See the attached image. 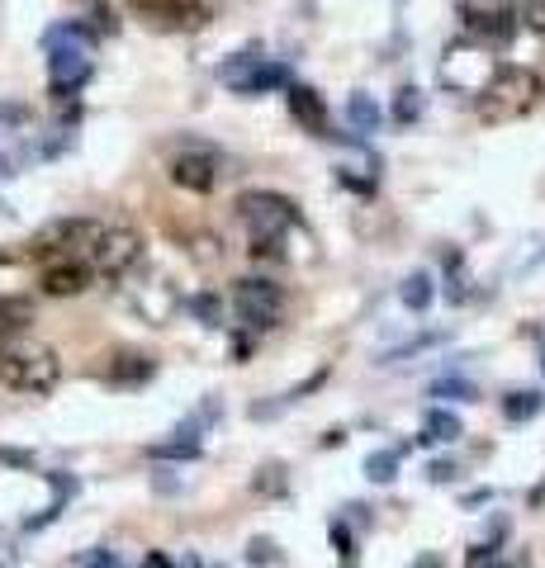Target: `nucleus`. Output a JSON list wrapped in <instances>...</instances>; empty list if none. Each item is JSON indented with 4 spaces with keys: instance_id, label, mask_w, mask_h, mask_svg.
Masks as SVG:
<instances>
[{
    "instance_id": "obj_37",
    "label": "nucleus",
    "mask_w": 545,
    "mask_h": 568,
    "mask_svg": "<svg viewBox=\"0 0 545 568\" xmlns=\"http://www.w3.org/2000/svg\"><path fill=\"white\" fill-rule=\"evenodd\" d=\"M498 568H512V564H498Z\"/></svg>"
},
{
    "instance_id": "obj_3",
    "label": "nucleus",
    "mask_w": 545,
    "mask_h": 568,
    "mask_svg": "<svg viewBox=\"0 0 545 568\" xmlns=\"http://www.w3.org/2000/svg\"><path fill=\"white\" fill-rule=\"evenodd\" d=\"M237 218L247 223L252 242H285L290 228H299V204L275 190H247L237 195Z\"/></svg>"
},
{
    "instance_id": "obj_22",
    "label": "nucleus",
    "mask_w": 545,
    "mask_h": 568,
    "mask_svg": "<svg viewBox=\"0 0 545 568\" xmlns=\"http://www.w3.org/2000/svg\"><path fill=\"white\" fill-rule=\"evenodd\" d=\"M346 119H351V128H356V133H375L384 114H380V105H375L370 95H351V105H346Z\"/></svg>"
},
{
    "instance_id": "obj_21",
    "label": "nucleus",
    "mask_w": 545,
    "mask_h": 568,
    "mask_svg": "<svg viewBox=\"0 0 545 568\" xmlns=\"http://www.w3.org/2000/svg\"><path fill=\"white\" fill-rule=\"evenodd\" d=\"M446 337H451V332H422V337L403 341V346H394V351H384V355H380V365H399V360H413V355H422V351H432V346H441Z\"/></svg>"
},
{
    "instance_id": "obj_12",
    "label": "nucleus",
    "mask_w": 545,
    "mask_h": 568,
    "mask_svg": "<svg viewBox=\"0 0 545 568\" xmlns=\"http://www.w3.org/2000/svg\"><path fill=\"white\" fill-rule=\"evenodd\" d=\"M91 284H95V270L86 266L81 256H72V261H48L43 275H38V289H43L48 299H72V294L91 289Z\"/></svg>"
},
{
    "instance_id": "obj_9",
    "label": "nucleus",
    "mask_w": 545,
    "mask_h": 568,
    "mask_svg": "<svg viewBox=\"0 0 545 568\" xmlns=\"http://www.w3.org/2000/svg\"><path fill=\"white\" fill-rule=\"evenodd\" d=\"M223 81L237 90V95H266V90L290 86V67L280 62H261L252 53H237L228 67H223Z\"/></svg>"
},
{
    "instance_id": "obj_26",
    "label": "nucleus",
    "mask_w": 545,
    "mask_h": 568,
    "mask_svg": "<svg viewBox=\"0 0 545 568\" xmlns=\"http://www.w3.org/2000/svg\"><path fill=\"white\" fill-rule=\"evenodd\" d=\"M432 398H455V403H474L479 389H474L470 379H436L432 384Z\"/></svg>"
},
{
    "instance_id": "obj_35",
    "label": "nucleus",
    "mask_w": 545,
    "mask_h": 568,
    "mask_svg": "<svg viewBox=\"0 0 545 568\" xmlns=\"http://www.w3.org/2000/svg\"><path fill=\"white\" fill-rule=\"evenodd\" d=\"M143 568H171V559H166V554H147Z\"/></svg>"
},
{
    "instance_id": "obj_33",
    "label": "nucleus",
    "mask_w": 545,
    "mask_h": 568,
    "mask_svg": "<svg viewBox=\"0 0 545 568\" xmlns=\"http://www.w3.org/2000/svg\"><path fill=\"white\" fill-rule=\"evenodd\" d=\"M427 479H432V483H446V479H455V464H451V460H436L432 469H427Z\"/></svg>"
},
{
    "instance_id": "obj_13",
    "label": "nucleus",
    "mask_w": 545,
    "mask_h": 568,
    "mask_svg": "<svg viewBox=\"0 0 545 568\" xmlns=\"http://www.w3.org/2000/svg\"><path fill=\"white\" fill-rule=\"evenodd\" d=\"M285 105H290L294 114V124H304L313 133V138H327L332 128H327V105H323V95L313 86H299V81H290L285 86Z\"/></svg>"
},
{
    "instance_id": "obj_19",
    "label": "nucleus",
    "mask_w": 545,
    "mask_h": 568,
    "mask_svg": "<svg viewBox=\"0 0 545 568\" xmlns=\"http://www.w3.org/2000/svg\"><path fill=\"white\" fill-rule=\"evenodd\" d=\"M399 299H403V308H408V313H427V308H432V299H436L432 275H427V270H413V275L399 284Z\"/></svg>"
},
{
    "instance_id": "obj_2",
    "label": "nucleus",
    "mask_w": 545,
    "mask_h": 568,
    "mask_svg": "<svg viewBox=\"0 0 545 568\" xmlns=\"http://www.w3.org/2000/svg\"><path fill=\"white\" fill-rule=\"evenodd\" d=\"M62 379V360L53 346H34V341H10L0 351V384L15 393H53Z\"/></svg>"
},
{
    "instance_id": "obj_16",
    "label": "nucleus",
    "mask_w": 545,
    "mask_h": 568,
    "mask_svg": "<svg viewBox=\"0 0 545 568\" xmlns=\"http://www.w3.org/2000/svg\"><path fill=\"white\" fill-rule=\"evenodd\" d=\"M43 48H48V53H53V48H81V53H91L95 34H91V24H76V19H67V24H53V29L43 34Z\"/></svg>"
},
{
    "instance_id": "obj_11",
    "label": "nucleus",
    "mask_w": 545,
    "mask_h": 568,
    "mask_svg": "<svg viewBox=\"0 0 545 568\" xmlns=\"http://www.w3.org/2000/svg\"><path fill=\"white\" fill-rule=\"evenodd\" d=\"M91 71V53H81V48H53L48 53V81H53L57 100H72L76 90L91 81Z\"/></svg>"
},
{
    "instance_id": "obj_18",
    "label": "nucleus",
    "mask_w": 545,
    "mask_h": 568,
    "mask_svg": "<svg viewBox=\"0 0 545 568\" xmlns=\"http://www.w3.org/2000/svg\"><path fill=\"white\" fill-rule=\"evenodd\" d=\"M465 426H460V417H455L451 408H427V417H422V445H436V441H455Z\"/></svg>"
},
{
    "instance_id": "obj_17",
    "label": "nucleus",
    "mask_w": 545,
    "mask_h": 568,
    "mask_svg": "<svg viewBox=\"0 0 545 568\" xmlns=\"http://www.w3.org/2000/svg\"><path fill=\"white\" fill-rule=\"evenodd\" d=\"M29 322H34V303L29 299H0V341L24 337Z\"/></svg>"
},
{
    "instance_id": "obj_8",
    "label": "nucleus",
    "mask_w": 545,
    "mask_h": 568,
    "mask_svg": "<svg viewBox=\"0 0 545 568\" xmlns=\"http://www.w3.org/2000/svg\"><path fill=\"white\" fill-rule=\"evenodd\" d=\"M166 176L176 190H190V195H209L223 176V157L214 147H181L176 157L166 161Z\"/></svg>"
},
{
    "instance_id": "obj_36",
    "label": "nucleus",
    "mask_w": 545,
    "mask_h": 568,
    "mask_svg": "<svg viewBox=\"0 0 545 568\" xmlns=\"http://www.w3.org/2000/svg\"><path fill=\"white\" fill-rule=\"evenodd\" d=\"M418 568H441V564H436V559H418Z\"/></svg>"
},
{
    "instance_id": "obj_14",
    "label": "nucleus",
    "mask_w": 545,
    "mask_h": 568,
    "mask_svg": "<svg viewBox=\"0 0 545 568\" xmlns=\"http://www.w3.org/2000/svg\"><path fill=\"white\" fill-rule=\"evenodd\" d=\"M470 15V34L479 48H508L512 34H517V15L512 10H465Z\"/></svg>"
},
{
    "instance_id": "obj_23",
    "label": "nucleus",
    "mask_w": 545,
    "mask_h": 568,
    "mask_svg": "<svg viewBox=\"0 0 545 568\" xmlns=\"http://www.w3.org/2000/svg\"><path fill=\"white\" fill-rule=\"evenodd\" d=\"M536 412H541V393L522 389V393H508V398H503V417H508V422H531Z\"/></svg>"
},
{
    "instance_id": "obj_34",
    "label": "nucleus",
    "mask_w": 545,
    "mask_h": 568,
    "mask_svg": "<svg viewBox=\"0 0 545 568\" xmlns=\"http://www.w3.org/2000/svg\"><path fill=\"white\" fill-rule=\"evenodd\" d=\"M493 559V545H474L470 550V568H484Z\"/></svg>"
},
{
    "instance_id": "obj_10",
    "label": "nucleus",
    "mask_w": 545,
    "mask_h": 568,
    "mask_svg": "<svg viewBox=\"0 0 545 568\" xmlns=\"http://www.w3.org/2000/svg\"><path fill=\"white\" fill-rule=\"evenodd\" d=\"M124 5L152 29H200L209 19V5L200 0H124Z\"/></svg>"
},
{
    "instance_id": "obj_28",
    "label": "nucleus",
    "mask_w": 545,
    "mask_h": 568,
    "mask_svg": "<svg viewBox=\"0 0 545 568\" xmlns=\"http://www.w3.org/2000/svg\"><path fill=\"white\" fill-rule=\"evenodd\" d=\"M76 568H114V554L109 550H86V554H76Z\"/></svg>"
},
{
    "instance_id": "obj_7",
    "label": "nucleus",
    "mask_w": 545,
    "mask_h": 568,
    "mask_svg": "<svg viewBox=\"0 0 545 568\" xmlns=\"http://www.w3.org/2000/svg\"><path fill=\"white\" fill-rule=\"evenodd\" d=\"M233 308L247 332H261V327H275L280 313H285V289L275 280H237L233 284Z\"/></svg>"
},
{
    "instance_id": "obj_30",
    "label": "nucleus",
    "mask_w": 545,
    "mask_h": 568,
    "mask_svg": "<svg viewBox=\"0 0 545 568\" xmlns=\"http://www.w3.org/2000/svg\"><path fill=\"white\" fill-rule=\"evenodd\" d=\"M247 554H252L256 564H275V545H271V540H252V545H247Z\"/></svg>"
},
{
    "instance_id": "obj_4",
    "label": "nucleus",
    "mask_w": 545,
    "mask_h": 568,
    "mask_svg": "<svg viewBox=\"0 0 545 568\" xmlns=\"http://www.w3.org/2000/svg\"><path fill=\"white\" fill-rule=\"evenodd\" d=\"M498 67H503V62H498L489 48H479L474 38H465V43H451V48H446L441 67H436V81L446 90H455V95H479V90L498 76Z\"/></svg>"
},
{
    "instance_id": "obj_6",
    "label": "nucleus",
    "mask_w": 545,
    "mask_h": 568,
    "mask_svg": "<svg viewBox=\"0 0 545 568\" xmlns=\"http://www.w3.org/2000/svg\"><path fill=\"white\" fill-rule=\"evenodd\" d=\"M95 275H105V280H124L128 270L143 261V237L133 228H100V237L91 242V251L81 256Z\"/></svg>"
},
{
    "instance_id": "obj_29",
    "label": "nucleus",
    "mask_w": 545,
    "mask_h": 568,
    "mask_svg": "<svg viewBox=\"0 0 545 568\" xmlns=\"http://www.w3.org/2000/svg\"><path fill=\"white\" fill-rule=\"evenodd\" d=\"M256 488H261V493H280V464H266L261 479H256Z\"/></svg>"
},
{
    "instance_id": "obj_20",
    "label": "nucleus",
    "mask_w": 545,
    "mask_h": 568,
    "mask_svg": "<svg viewBox=\"0 0 545 568\" xmlns=\"http://www.w3.org/2000/svg\"><path fill=\"white\" fill-rule=\"evenodd\" d=\"M147 455H152V460H176V464H185V460H200V441H195V431H190V426H181V431H176V441L147 445Z\"/></svg>"
},
{
    "instance_id": "obj_25",
    "label": "nucleus",
    "mask_w": 545,
    "mask_h": 568,
    "mask_svg": "<svg viewBox=\"0 0 545 568\" xmlns=\"http://www.w3.org/2000/svg\"><path fill=\"white\" fill-rule=\"evenodd\" d=\"M394 119H399V124H418L422 119V95L413 86H403L399 95H394Z\"/></svg>"
},
{
    "instance_id": "obj_31",
    "label": "nucleus",
    "mask_w": 545,
    "mask_h": 568,
    "mask_svg": "<svg viewBox=\"0 0 545 568\" xmlns=\"http://www.w3.org/2000/svg\"><path fill=\"white\" fill-rule=\"evenodd\" d=\"M0 124H29V109L24 105H0Z\"/></svg>"
},
{
    "instance_id": "obj_15",
    "label": "nucleus",
    "mask_w": 545,
    "mask_h": 568,
    "mask_svg": "<svg viewBox=\"0 0 545 568\" xmlns=\"http://www.w3.org/2000/svg\"><path fill=\"white\" fill-rule=\"evenodd\" d=\"M152 355H143V351H119L114 360H109V370H105V379L109 384H119V389H133V384H147L152 379Z\"/></svg>"
},
{
    "instance_id": "obj_24",
    "label": "nucleus",
    "mask_w": 545,
    "mask_h": 568,
    "mask_svg": "<svg viewBox=\"0 0 545 568\" xmlns=\"http://www.w3.org/2000/svg\"><path fill=\"white\" fill-rule=\"evenodd\" d=\"M399 474V450H375V455H365V479L370 483H389Z\"/></svg>"
},
{
    "instance_id": "obj_5",
    "label": "nucleus",
    "mask_w": 545,
    "mask_h": 568,
    "mask_svg": "<svg viewBox=\"0 0 545 568\" xmlns=\"http://www.w3.org/2000/svg\"><path fill=\"white\" fill-rule=\"evenodd\" d=\"M105 223H95V218H53V223H43V228L29 237V247L24 256H48V261H72L81 251H91V242L100 237Z\"/></svg>"
},
{
    "instance_id": "obj_32",
    "label": "nucleus",
    "mask_w": 545,
    "mask_h": 568,
    "mask_svg": "<svg viewBox=\"0 0 545 568\" xmlns=\"http://www.w3.org/2000/svg\"><path fill=\"white\" fill-rule=\"evenodd\" d=\"M0 464H15V469H29V464H34V455H29V450H0Z\"/></svg>"
},
{
    "instance_id": "obj_1",
    "label": "nucleus",
    "mask_w": 545,
    "mask_h": 568,
    "mask_svg": "<svg viewBox=\"0 0 545 568\" xmlns=\"http://www.w3.org/2000/svg\"><path fill=\"white\" fill-rule=\"evenodd\" d=\"M541 95H545V81L531 67H498V76L479 90L474 109H479L484 124H508V119L531 114L541 105Z\"/></svg>"
},
{
    "instance_id": "obj_27",
    "label": "nucleus",
    "mask_w": 545,
    "mask_h": 568,
    "mask_svg": "<svg viewBox=\"0 0 545 568\" xmlns=\"http://www.w3.org/2000/svg\"><path fill=\"white\" fill-rule=\"evenodd\" d=\"M190 313H195L204 327H218V318H223V303H218L214 294L204 289V294H195V299H190Z\"/></svg>"
}]
</instances>
